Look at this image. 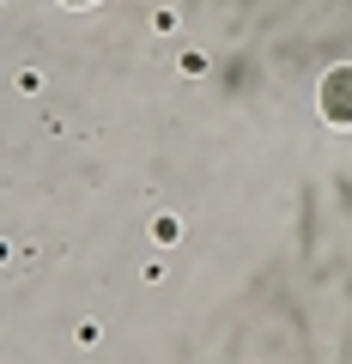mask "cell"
<instances>
[{
    "label": "cell",
    "mask_w": 352,
    "mask_h": 364,
    "mask_svg": "<svg viewBox=\"0 0 352 364\" xmlns=\"http://www.w3.org/2000/svg\"><path fill=\"white\" fill-rule=\"evenodd\" d=\"M316 116L328 121V128H340V134H352V61H340V67H328L316 85Z\"/></svg>",
    "instance_id": "1"
},
{
    "label": "cell",
    "mask_w": 352,
    "mask_h": 364,
    "mask_svg": "<svg viewBox=\"0 0 352 364\" xmlns=\"http://www.w3.org/2000/svg\"><path fill=\"white\" fill-rule=\"evenodd\" d=\"M176 237H183V219H176V212H158V219H152V243H158V249H170Z\"/></svg>",
    "instance_id": "2"
},
{
    "label": "cell",
    "mask_w": 352,
    "mask_h": 364,
    "mask_svg": "<svg viewBox=\"0 0 352 364\" xmlns=\"http://www.w3.org/2000/svg\"><path fill=\"white\" fill-rule=\"evenodd\" d=\"M152 30H158V37H170V30H176V6H158V13H152Z\"/></svg>",
    "instance_id": "3"
},
{
    "label": "cell",
    "mask_w": 352,
    "mask_h": 364,
    "mask_svg": "<svg viewBox=\"0 0 352 364\" xmlns=\"http://www.w3.org/2000/svg\"><path fill=\"white\" fill-rule=\"evenodd\" d=\"M183 73H188V79L207 73V55H200V49H188V55H183Z\"/></svg>",
    "instance_id": "4"
},
{
    "label": "cell",
    "mask_w": 352,
    "mask_h": 364,
    "mask_svg": "<svg viewBox=\"0 0 352 364\" xmlns=\"http://www.w3.org/2000/svg\"><path fill=\"white\" fill-rule=\"evenodd\" d=\"M73 346H85V352L97 346V322H79V334H73Z\"/></svg>",
    "instance_id": "5"
},
{
    "label": "cell",
    "mask_w": 352,
    "mask_h": 364,
    "mask_svg": "<svg viewBox=\"0 0 352 364\" xmlns=\"http://www.w3.org/2000/svg\"><path fill=\"white\" fill-rule=\"evenodd\" d=\"M61 6H67V13H92L97 0H61Z\"/></svg>",
    "instance_id": "6"
}]
</instances>
